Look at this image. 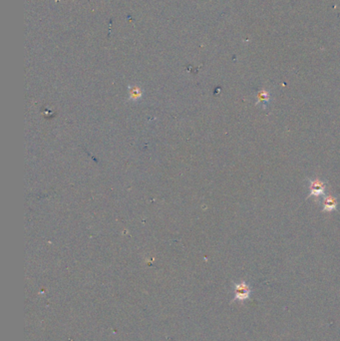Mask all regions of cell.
I'll list each match as a JSON object with an SVG mask.
<instances>
[{"instance_id": "277c9868", "label": "cell", "mask_w": 340, "mask_h": 341, "mask_svg": "<svg viewBox=\"0 0 340 341\" xmlns=\"http://www.w3.org/2000/svg\"><path fill=\"white\" fill-rule=\"evenodd\" d=\"M270 100V94L268 91L266 90H262L260 91L258 94H257V102L255 103V105H258V104H262L263 105V108L266 107V105L268 104Z\"/></svg>"}, {"instance_id": "6da1fadb", "label": "cell", "mask_w": 340, "mask_h": 341, "mask_svg": "<svg viewBox=\"0 0 340 341\" xmlns=\"http://www.w3.org/2000/svg\"><path fill=\"white\" fill-rule=\"evenodd\" d=\"M251 294V289L250 287L244 282L242 281L240 283H236L234 284V298H233V302L234 301H245L250 297Z\"/></svg>"}, {"instance_id": "7a4b0ae2", "label": "cell", "mask_w": 340, "mask_h": 341, "mask_svg": "<svg viewBox=\"0 0 340 341\" xmlns=\"http://www.w3.org/2000/svg\"><path fill=\"white\" fill-rule=\"evenodd\" d=\"M309 183V189L310 193L307 195V197H315L318 199V197L324 195L325 190H326V183L319 180V179H308L307 180Z\"/></svg>"}, {"instance_id": "3957f363", "label": "cell", "mask_w": 340, "mask_h": 341, "mask_svg": "<svg viewBox=\"0 0 340 341\" xmlns=\"http://www.w3.org/2000/svg\"><path fill=\"white\" fill-rule=\"evenodd\" d=\"M322 204H323V212H324V213H330V212H333V211H335V210L337 209V207H338L336 197H334V196H332V195H326V196L323 198Z\"/></svg>"}]
</instances>
